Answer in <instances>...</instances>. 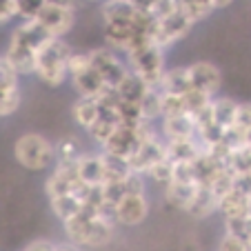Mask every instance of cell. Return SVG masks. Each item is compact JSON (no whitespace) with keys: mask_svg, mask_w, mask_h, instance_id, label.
<instances>
[{"mask_svg":"<svg viewBox=\"0 0 251 251\" xmlns=\"http://www.w3.org/2000/svg\"><path fill=\"white\" fill-rule=\"evenodd\" d=\"M100 116H102V107H100L98 98L78 96V98L74 100V104H71V120H74L76 127H80L82 131L94 127Z\"/></svg>","mask_w":251,"mask_h":251,"instance_id":"obj_16","label":"cell"},{"mask_svg":"<svg viewBox=\"0 0 251 251\" xmlns=\"http://www.w3.org/2000/svg\"><path fill=\"white\" fill-rule=\"evenodd\" d=\"M202 182H182V180H171L167 187H162V196H165V202L171 209H178V211H185L191 207V202L196 200Z\"/></svg>","mask_w":251,"mask_h":251,"instance_id":"obj_14","label":"cell"},{"mask_svg":"<svg viewBox=\"0 0 251 251\" xmlns=\"http://www.w3.org/2000/svg\"><path fill=\"white\" fill-rule=\"evenodd\" d=\"M91 65V49L89 51H71L69 56V80L74 76H78V74H82V71H87Z\"/></svg>","mask_w":251,"mask_h":251,"instance_id":"obj_30","label":"cell"},{"mask_svg":"<svg viewBox=\"0 0 251 251\" xmlns=\"http://www.w3.org/2000/svg\"><path fill=\"white\" fill-rule=\"evenodd\" d=\"M47 5V0H16L18 7V20H33L40 14V9Z\"/></svg>","mask_w":251,"mask_h":251,"instance_id":"obj_31","label":"cell"},{"mask_svg":"<svg viewBox=\"0 0 251 251\" xmlns=\"http://www.w3.org/2000/svg\"><path fill=\"white\" fill-rule=\"evenodd\" d=\"M189 67V76H191V87L200 89L209 96H218L223 89V71L216 62L211 60H194Z\"/></svg>","mask_w":251,"mask_h":251,"instance_id":"obj_11","label":"cell"},{"mask_svg":"<svg viewBox=\"0 0 251 251\" xmlns=\"http://www.w3.org/2000/svg\"><path fill=\"white\" fill-rule=\"evenodd\" d=\"M213 213H218V198L213 196L211 187L202 185L198 196H196V200L191 202V207L187 209V216H191L196 220H204L209 216H213Z\"/></svg>","mask_w":251,"mask_h":251,"instance_id":"obj_22","label":"cell"},{"mask_svg":"<svg viewBox=\"0 0 251 251\" xmlns=\"http://www.w3.org/2000/svg\"><path fill=\"white\" fill-rule=\"evenodd\" d=\"M178 5H180V9L185 11L196 25L207 20L209 16L216 11L213 0H178Z\"/></svg>","mask_w":251,"mask_h":251,"instance_id":"obj_26","label":"cell"},{"mask_svg":"<svg viewBox=\"0 0 251 251\" xmlns=\"http://www.w3.org/2000/svg\"><path fill=\"white\" fill-rule=\"evenodd\" d=\"M140 111H142V118L145 120L160 123V118H162V91L158 89V87H149L147 94L142 96Z\"/></svg>","mask_w":251,"mask_h":251,"instance_id":"obj_25","label":"cell"},{"mask_svg":"<svg viewBox=\"0 0 251 251\" xmlns=\"http://www.w3.org/2000/svg\"><path fill=\"white\" fill-rule=\"evenodd\" d=\"M20 74L0 53V120L14 116L23 104V87Z\"/></svg>","mask_w":251,"mask_h":251,"instance_id":"obj_7","label":"cell"},{"mask_svg":"<svg viewBox=\"0 0 251 251\" xmlns=\"http://www.w3.org/2000/svg\"><path fill=\"white\" fill-rule=\"evenodd\" d=\"M127 65L129 69L140 78L145 85L149 87H160V80L167 71V49L158 47L156 43H145L131 53H127Z\"/></svg>","mask_w":251,"mask_h":251,"instance_id":"obj_5","label":"cell"},{"mask_svg":"<svg viewBox=\"0 0 251 251\" xmlns=\"http://www.w3.org/2000/svg\"><path fill=\"white\" fill-rule=\"evenodd\" d=\"M80 153H82V149L74 136H67V138H62V140L56 142V156L58 158H78Z\"/></svg>","mask_w":251,"mask_h":251,"instance_id":"obj_32","label":"cell"},{"mask_svg":"<svg viewBox=\"0 0 251 251\" xmlns=\"http://www.w3.org/2000/svg\"><path fill=\"white\" fill-rule=\"evenodd\" d=\"M249 247H251V236H249Z\"/></svg>","mask_w":251,"mask_h":251,"instance_id":"obj_39","label":"cell"},{"mask_svg":"<svg viewBox=\"0 0 251 251\" xmlns=\"http://www.w3.org/2000/svg\"><path fill=\"white\" fill-rule=\"evenodd\" d=\"M149 211H151V202L147 194H125L116 202L114 216L118 227H138L149 218Z\"/></svg>","mask_w":251,"mask_h":251,"instance_id":"obj_10","label":"cell"},{"mask_svg":"<svg viewBox=\"0 0 251 251\" xmlns=\"http://www.w3.org/2000/svg\"><path fill=\"white\" fill-rule=\"evenodd\" d=\"M56 249V242L47 240V238H38V240H31L23 251H53Z\"/></svg>","mask_w":251,"mask_h":251,"instance_id":"obj_35","label":"cell"},{"mask_svg":"<svg viewBox=\"0 0 251 251\" xmlns=\"http://www.w3.org/2000/svg\"><path fill=\"white\" fill-rule=\"evenodd\" d=\"M78 176L80 180L89 187L104 185V162H102V151H82L78 156Z\"/></svg>","mask_w":251,"mask_h":251,"instance_id":"obj_15","label":"cell"},{"mask_svg":"<svg viewBox=\"0 0 251 251\" xmlns=\"http://www.w3.org/2000/svg\"><path fill=\"white\" fill-rule=\"evenodd\" d=\"M158 129H160V136L165 140H185V138H196V133H198L196 118L189 111L176 116H162Z\"/></svg>","mask_w":251,"mask_h":251,"instance_id":"obj_13","label":"cell"},{"mask_svg":"<svg viewBox=\"0 0 251 251\" xmlns=\"http://www.w3.org/2000/svg\"><path fill=\"white\" fill-rule=\"evenodd\" d=\"M85 2H98L100 5V2H104V0H85Z\"/></svg>","mask_w":251,"mask_h":251,"instance_id":"obj_38","label":"cell"},{"mask_svg":"<svg viewBox=\"0 0 251 251\" xmlns=\"http://www.w3.org/2000/svg\"><path fill=\"white\" fill-rule=\"evenodd\" d=\"M236 0H213V7H216V11L220 9H227V7H231Z\"/></svg>","mask_w":251,"mask_h":251,"instance_id":"obj_36","label":"cell"},{"mask_svg":"<svg viewBox=\"0 0 251 251\" xmlns=\"http://www.w3.org/2000/svg\"><path fill=\"white\" fill-rule=\"evenodd\" d=\"M62 227H65V236L71 245L87 247V249H100V247H107L114 240L118 223H116L114 216L104 213L102 207L85 204V209L76 218L62 223Z\"/></svg>","mask_w":251,"mask_h":251,"instance_id":"obj_1","label":"cell"},{"mask_svg":"<svg viewBox=\"0 0 251 251\" xmlns=\"http://www.w3.org/2000/svg\"><path fill=\"white\" fill-rule=\"evenodd\" d=\"M165 158H167V142L160 133H156V136H151V138H147V140L140 142L138 151L133 153L129 162H131L133 171L147 174L153 165H158V162L165 160Z\"/></svg>","mask_w":251,"mask_h":251,"instance_id":"obj_12","label":"cell"},{"mask_svg":"<svg viewBox=\"0 0 251 251\" xmlns=\"http://www.w3.org/2000/svg\"><path fill=\"white\" fill-rule=\"evenodd\" d=\"M53 251H78L76 245H71V242H65V245H56Z\"/></svg>","mask_w":251,"mask_h":251,"instance_id":"obj_37","label":"cell"},{"mask_svg":"<svg viewBox=\"0 0 251 251\" xmlns=\"http://www.w3.org/2000/svg\"><path fill=\"white\" fill-rule=\"evenodd\" d=\"M225 231L249 240L251 236V216H238V218H225Z\"/></svg>","mask_w":251,"mask_h":251,"instance_id":"obj_28","label":"cell"},{"mask_svg":"<svg viewBox=\"0 0 251 251\" xmlns=\"http://www.w3.org/2000/svg\"><path fill=\"white\" fill-rule=\"evenodd\" d=\"M147 89H149V85H145V82H142L140 78L133 74V71H129L127 78H125V80L116 87L120 100H125V102H136V104H140L142 96L147 94Z\"/></svg>","mask_w":251,"mask_h":251,"instance_id":"obj_24","label":"cell"},{"mask_svg":"<svg viewBox=\"0 0 251 251\" xmlns=\"http://www.w3.org/2000/svg\"><path fill=\"white\" fill-rule=\"evenodd\" d=\"M74 49L69 47L65 38H47L38 47L36 53V71L33 76L38 78L45 87L58 89L69 80V56Z\"/></svg>","mask_w":251,"mask_h":251,"instance_id":"obj_3","label":"cell"},{"mask_svg":"<svg viewBox=\"0 0 251 251\" xmlns=\"http://www.w3.org/2000/svg\"><path fill=\"white\" fill-rule=\"evenodd\" d=\"M47 38H51L38 20H16L9 33L7 47L2 51L5 60L18 71L20 76H33L36 71V53Z\"/></svg>","mask_w":251,"mask_h":251,"instance_id":"obj_2","label":"cell"},{"mask_svg":"<svg viewBox=\"0 0 251 251\" xmlns=\"http://www.w3.org/2000/svg\"><path fill=\"white\" fill-rule=\"evenodd\" d=\"M56 142H51L45 133L25 131L14 142V160L27 171H49L56 165Z\"/></svg>","mask_w":251,"mask_h":251,"instance_id":"obj_4","label":"cell"},{"mask_svg":"<svg viewBox=\"0 0 251 251\" xmlns=\"http://www.w3.org/2000/svg\"><path fill=\"white\" fill-rule=\"evenodd\" d=\"M49 209L60 223H67V220L76 218L78 213L85 209V200L78 194L56 196V198H49Z\"/></svg>","mask_w":251,"mask_h":251,"instance_id":"obj_20","label":"cell"},{"mask_svg":"<svg viewBox=\"0 0 251 251\" xmlns=\"http://www.w3.org/2000/svg\"><path fill=\"white\" fill-rule=\"evenodd\" d=\"M167 158L171 162H196L202 153L198 138H185V140H165Z\"/></svg>","mask_w":251,"mask_h":251,"instance_id":"obj_21","label":"cell"},{"mask_svg":"<svg viewBox=\"0 0 251 251\" xmlns=\"http://www.w3.org/2000/svg\"><path fill=\"white\" fill-rule=\"evenodd\" d=\"M43 29L53 36V38H65L71 29L76 27V7L58 5V2H47L36 16Z\"/></svg>","mask_w":251,"mask_h":251,"instance_id":"obj_9","label":"cell"},{"mask_svg":"<svg viewBox=\"0 0 251 251\" xmlns=\"http://www.w3.org/2000/svg\"><path fill=\"white\" fill-rule=\"evenodd\" d=\"M249 216H251V213H249Z\"/></svg>","mask_w":251,"mask_h":251,"instance_id":"obj_40","label":"cell"},{"mask_svg":"<svg viewBox=\"0 0 251 251\" xmlns=\"http://www.w3.org/2000/svg\"><path fill=\"white\" fill-rule=\"evenodd\" d=\"M218 213L223 218H238V216H249L251 213V194L233 187L227 196L218 202Z\"/></svg>","mask_w":251,"mask_h":251,"instance_id":"obj_18","label":"cell"},{"mask_svg":"<svg viewBox=\"0 0 251 251\" xmlns=\"http://www.w3.org/2000/svg\"><path fill=\"white\" fill-rule=\"evenodd\" d=\"M194 27H196L194 20H191L182 9H178V11H174V14L165 16V18L153 20L151 29H149V38H151V43H156L158 47L169 51L174 45L185 40Z\"/></svg>","mask_w":251,"mask_h":251,"instance_id":"obj_6","label":"cell"},{"mask_svg":"<svg viewBox=\"0 0 251 251\" xmlns=\"http://www.w3.org/2000/svg\"><path fill=\"white\" fill-rule=\"evenodd\" d=\"M233 127L240 133H245L247 129H251V102H240L238 107V116H236V125ZM245 140V138H242Z\"/></svg>","mask_w":251,"mask_h":251,"instance_id":"obj_34","label":"cell"},{"mask_svg":"<svg viewBox=\"0 0 251 251\" xmlns=\"http://www.w3.org/2000/svg\"><path fill=\"white\" fill-rule=\"evenodd\" d=\"M91 65L98 69V74L104 78V82H107L111 89H116V87L127 78L129 71H131L127 65V58H125L123 53L114 51L111 47H107V45L91 49Z\"/></svg>","mask_w":251,"mask_h":251,"instance_id":"obj_8","label":"cell"},{"mask_svg":"<svg viewBox=\"0 0 251 251\" xmlns=\"http://www.w3.org/2000/svg\"><path fill=\"white\" fill-rule=\"evenodd\" d=\"M187 104H185V94H165L162 91V116H176V114H185Z\"/></svg>","mask_w":251,"mask_h":251,"instance_id":"obj_29","label":"cell"},{"mask_svg":"<svg viewBox=\"0 0 251 251\" xmlns=\"http://www.w3.org/2000/svg\"><path fill=\"white\" fill-rule=\"evenodd\" d=\"M218 251H251V247H249V240L225 231V236L218 242Z\"/></svg>","mask_w":251,"mask_h":251,"instance_id":"obj_33","label":"cell"},{"mask_svg":"<svg viewBox=\"0 0 251 251\" xmlns=\"http://www.w3.org/2000/svg\"><path fill=\"white\" fill-rule=\"evenodd\" d=\"M238 102L236 98H229V96H216L211 100V109H213V118L223 129H229L236 125V116H238Z\"/></svg>","mask_w":251,"mask_h":251,"instance_id":"obj_23","label":"cell"},{"mask_svg":"<svg viewBox=\"0 0 251 251\" xmlns=\"http://www.w3.org/2000/svg\"><path fill=\"white\" fill-rule=\"evenodd\" d=\"M216 251H218V249H216Z\"/></svg>","mask_w":251,"mask_h":251,"instance_id":"obj_41","label":"cell"},{"mask_svg":"<svg viewBox=\"0 0 251 251\" xmlns=\"http://www.w3.org/2000/svg\"><path fill=\"white\" fill-rule=\"evenodd\" d=\"M71 87H74V91L78 96H85V98H100L104 91L109 89V85L104 82V78L98 74L96 67H89L87 71L71 78Z\"/></svg>","mask_w":251,"mask_h":251,"instance_id":"obj_17","label":"cell"},{"mask_svg":"<svg viewBox=\"0 0 251 251\" xmlns=\"http://www.w3.org/2000/svg\"><path fill=\"white\" fill-rule=\"evenodd\" d=\"M160 91L165 94H187L191 89V76H189V67L178 65V67H167L165 76L160 80Z\"/></svg>","mask_w":251,"mask_h":251,"instance_id":"obj_19","label":"cell"},{"mask_svg":"<svg viewBox=\"0 0 251 251\" xmlns=\"http://www.w3.org/2000/svg\"><path fill=\"white\" fill-rule=\"evenodd\" d=\"M174 174H176V165L169 160V158H165V160H160L158 165H153L145 176H147V180L153 182V185L167 187L171 180H174Z\"/></svg>","mask_w":251,"mask_h":251,"instance_id":"obj_27","label":"cell"}]
</instances>
